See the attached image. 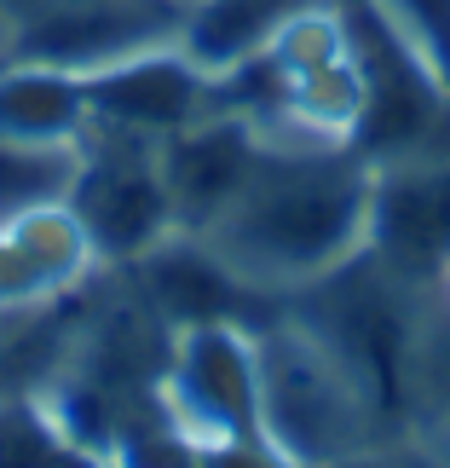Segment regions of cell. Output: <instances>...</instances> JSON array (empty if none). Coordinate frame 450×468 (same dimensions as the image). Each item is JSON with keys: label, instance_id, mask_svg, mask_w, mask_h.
<instances>
[{"label": "cell", "instance_id": "3957f363", "mask_svg": "<svg viewBox=\"0 0 450 468\" xmlns=\"http://www.w3.org/2000/svg\"><path fill=\"white\" fill-rule=\"evenodd\" d=\"M260 365L272 463H340L364 452L382 417L323 335L306 324H277L272 335H260Z\"/></svg>", "mask_w": 450, "mask_h": 468}, {"label": "cell", "instance_id": "5b68a950", "mask_svg": "<svg viewBox=\"0 0 450 468\" xmlns=\"http://www.w3.org/2000/svg\"><path fill=\"white\" fill-rule=\"evenodd\" d=\"M81 76H87V99H93V128L168 139L191 122H203L208 111H220V76L208 64H196L179 47V35L133 47L99 69H81Z\"/></svg>", "mask_w": 450, "mask_h": 468}, {"label": "cell", "instance_id": "52a82bcc", "mask_svg": "<svg viewBox=\"0 0 450 468\" xmlns=\"http://www.w3.org/2000/svg\"><path fill=\"white\" fill-rule=\"evenodd\" d=\"M185 0H58L17 17L6 58H41L64 69H99L133 47L173 41Z\"/></svg>", "mask_w": 450, "mask_h": 468}, {"label": "cell", "instance_id": "30bf717a", "mask_svg": "<svg viewBox=\"0 0 450 468\" xmlns=\"http://www.w3.org/2000/svg\"><path fill=\"white\" fill-rule=\"evenodd\" d=\"M93 128L87 76L41 58L0 64V139L17 145H81Z\"/></svg>", "mask_w": 450, "mask_h": 468}, {"label": "cell", "instance_id": "5bb4252c", "mask_svg": "<svg viewBox=\"0 0 450 468\" xmlns=\"http://www.w3.org/2000/svg\"><path fill=\"white\" fill-rule=\"evenodd\" d=\"M0 6H6V12H12V24H17V17L41 12V6H58V0H0Z\"/></svg>", "mask_w": 450, "mask_h": 468}, {"label": "cell", "instance_id": "7c38bea8", "mask_svg": "<svg viewBox=\"0 0 450 468\" xmlns=\"http://www.w3.org/2000/svg\"><path fill=\"white\" fill-rule=\"evenodd\" d=\"M69 174H76V145H17V139H0V220L29 214L41 203H64Z\"/></svg>", "mask_w": 450, "mask_h": 468}, {"label": "cell", "instance_id": "6da1fadb", "mask_svg": "<svg viewBox=\"0 0 450 468\" xmlns=\"http://www.w3.org/2000/svg\"><path fill=\"white\" fill-rule=\"evenodd\" d=\"M375 168L352 145H266L255 179L203 243L248 290L323 283L370 249ZM196 238V231H191Z\"/></svg>", "mask_w": 450, "mask_h": 468}, {"label": "cell", "instance_id": "277c9868", "mask_svg": "<svg viewBox=\"0 0 450 468\" xmlns=\"http://www.w3.org/2000/svg\"><path fill=\"white\" fill-rule=\"evenodd\" d=\"M64 208L87 231L99 266H139L156 243H168L179 231L156 139L116 128H87V139L76 145Z\"/></svg>", "mask_w": 450, "mask_h": 468}, {"label": "cell", "instance_id": "9a60e30c", "mask_svg": "<svg viewBox=\"0 0 450 468\" xmlns=\"http://www.w3.org/2000/svg\"><path fill=\"white\" fill-rule=\"evenodd\" d=\"M439 283H445V307H450V266H445V278H439Z\"/></svg>", "mask_w": 450, "mask_h": 468}, {"label": "cell", "instance_id": "8992f818", "mask_svg": "<svg viewBox=\"0 0 450 468\" xmlns=\"http://www.w3.org/2000/svg\"><path fill=\"white\" fill-rule=\"evenodd\" d=\"M370 255L410 290L445 278V266H450V145L375 168Z\"/></svg>", "mask_w": 450, "mask_h": 468}, {"label": "cell", "instance_id": "9c48e42d", "mask_svg": "<svg viewBox=\"0 0 450 468\" xmlns=\"http://www.w3.org/2000/svg\"><path fill=\"white\" fill-rule=\"evenodd\" d=\"M93 266H99L93 243L64 203H41L29 214L0 220V318L69 301L93 278Z\"/></svg>", "mask_w": 450, "mask_h": 468}, {"label": "cell", "instance_id": "ba28073f", "mask_svg": "<svg viewBox=\"0 0 450 468\" xmlns=\"http://www.w3.org/2000/svg\"><path fill=\"white\" fill-rule=\"evenodd\" d=\"M266 145H272V139H266L248 116L225 111V104L208 111L203 122H191V128L156 139L179 231H196V238H203V231L243 197L248 179H255Z\"/></svg>", "mask_w": 450, "mask_h": 468}, {"label": "cell", "instance_id": "7a4b0ae2", "mask_svg": "<svg viewBox=\"0 0 450 468\" xmlns=\"http://www.w3.org/2000/svg\"><path fill=\"white\" fill-rule=\"evenodd\" d=\"M162 434L185 457H266V365L243 318H203L168 330L156 376Z\"/></svg>", "mask_w": 450, "mask_h": 468}, {"label": "cell", "instance_id": "8fae6325", "mask_svg": "<svg viewBox=\"0 0 450 468\" xmlns=\"http://www.w3.org/2000/svg\"><path fill=\"white\" fill-rule=\"evenodd\" d=\"M300 6H312V0H185L179 47L196 64H208L214 76H225L231 64L255 58Z\"/></svg>", "mask_w": 450, "mask_h": 468}, {"label": "cell", "instance_id": "4fadbf2b", "mask_svg": "<svg viewBox=\"0 0 450 468\" xmlns=\"http://www.w3.org/2000/svg\"><path fill=\"white\" fill-rule=\"evenodd\" d=\"M375 12L427 58V69L450 87V0H375Z\"/></svg>", "mask_w": 450, "mask_h": 468}]
</instances>
